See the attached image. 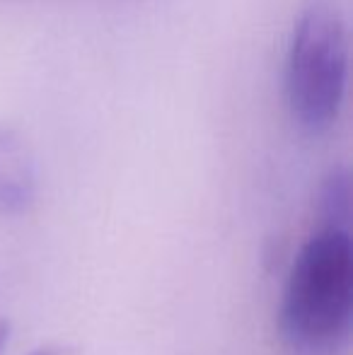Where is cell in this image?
Returning <instances> with one entry per match:
<instances>
[{
  "mask_svg": "<svg viewBox=\"0 0 353 355\" xmlns=\"http://www.w3.org/2000/svg\"><path fill=\"white\" fill-rule=\"evenodd\" d=\"M353 319L349 225L322 223L298 252L278 307V331L298 355H334Z\"/></svg>",
  "mask_w": 353,
  "mask_h": 355,
  "instance_id": "cell-1",
  "label": "cell"
},
{
  "mask_svg": "<svg viewBox=\"0 0 353 355\" xmlns=\"http://www.w3.org/2000/svg\"><path fill=\"white\" fill-rule=\"evenodd\" d=\"M346 24L329 0H312L295 19L286 56V102L307 131L339 116L346 89Z\"/></svg>",
  "mask_w": 353,
  "mask_h": 355,
  "instance_id": "cell-2",
  "label": "cell"
},
{
  "mask_svg": "<svg viewBox=\"0 0 353 355\" xmlns=\"http://www.w3.org/2000/svg\"><path fill=\"white\" fill-rule=\"evenodd\" d=\"M37 198V164L24 136L0 123V215H22Z\"/></svg>",
  "mask_w": 353,
  "mask_h": 355,
  "instance_id": "cell-3",
  "label": "cell"
},
{
  "mask_svg": "<svg viewBox=\"0 0 353 355\" xmlns=\"http://www.w3.org/2000/svg\"><path fill=\"white\" fill-rule=\"evenodd\" d=\"M8 336H10V327H8V322H3V319H0V353H3L5 343H8Z\"/></svg>",
  "mask_w": 353,
  "mask_h": 355,
  "instance_id": "cell-4",
  "label": "cell"
}]
</instances>
